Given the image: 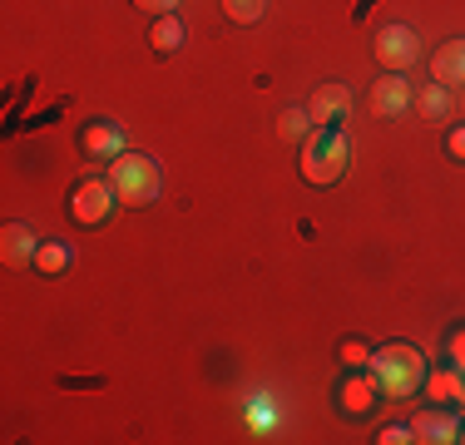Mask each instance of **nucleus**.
Listing matches in <instances>:
<instances>
[{
    "label": "nucleus",
    "instance_id": "nucleus-1",
    "mask_svg": "<svg viewBox=\"0 0 465 445\" xmlns=\"http://www.w3.org/2000/svg\"><path fill=\"white\" fill-rule=\"evenodd\" d=\"M371 376L381 386V396L411 400L420 391V381H426V356L416 347H406V341H386V347L371 351Z\"/></svg>",
    "mask_w": 465,
    "mask_h": 445
},
{
    "label": "nucleus",
    "instance_id": "nucleus-2",
    "mask_svg": "<svg viewBox=\"0 0 465 445\" xmlns=\"http://www.w3.org/2000/svg\"><path fill=\"white\" fill-rule=\"evenodd\" d=\"M347 163H351V139L341 134L337 124L331 129H312L307 134V143H302V178L307 183H337L341 173H347Z\"/></svg>",
    "mask_w": 465,
    "mask_h": 445
},
{
    "label": "nucleus",
    "instance_id": "nucleus-3",
    "mask_svg": "<svg viewBox=\"0 0 465 445\" xmlns=\"http://www.w3.org/2000/svg\"><path fill=\"white\" fill-rule=\"evenodd\" d=\"M109 183H114L119 203L129 208H149L153 198H159V163L149 159V153H119L114 163H109Z\"/></svg>",
    "mask_w": 465,
    "mask_h": 445
},
{
    "label": "nucleus",
    "instance_id": "nucleus-4",
    "mask_svg": "<svg viewBox=\"0 0 465 445\" xmlns=\"http://www.w3.org/2000/svg\"><path fill=\"white\" fill-rule=\"evenodd\" d=\"M119 193L109 178H84V183H74L70 193V222H80V228H99L109 213H114Z\"/></svg>",
    "mask_w": 465,
    "mask_h": 445
},
{
    "label": "nucleus",
    "instance_id": "nucleus-5",
    "mask_svg": "<svg viewBox=\"0 0 465 445\" xmlns=\"http://www.w3.org/2000/svg\"><path fill=\"white\" fill-rule=\"evenodd\" d=\"M371 54H376V64H381V70L401 74L406 64H416V54H420L416 30H411V25H381V30H376Z\"/></svg>",
    "mask_w": 465,
    "mask_h": 445
},
{
    "label": "nucleus",
    "instance_id": "nucleus-6",
    "mask_svg": "<svg viewBox=\"0 0 465 445\" xmlns=\"http://www.w3.org/2000/svg\"><path fill=\"white\" fill-rule=\"evenodd\" d=\"M80 153L84 159H109L114 163L119 153H124V129H119L114 119H90V124L80 129Z\"/></svg>",
    "mask_w": 465,
    "mask_h": 445
},
{
    "label": "nucleus",
    "instance_id": "nucleus-7",
    "mask_svg": "<svg viewBox=\"0 0 465 445\" xmlns=\"http://www.w3.org/2000/svg\"><path fill=\"white\" fill-rule=\"evenodd\" d=\"M351 109V89L347 84H317L312 99H307V114H312L317 129H331L337 119H347Z\"/></svg>",
    "mask_w": 465,
    "mask_h": 445
},
{
    "label": "nucleus",
    "instance_id": "nucleus-8",
    "mask_svg": "<svg viewBox=\"0 0 465 445\" xmlns=\"http://www.w3.org/2000/svg\"><path fill=\"white\" fill-rule=\"evenodd\" d=\"M40 232L30 228V222H5L0 228V258H5V267H30L40 252Z\"/></svg>",
    "mask_w": 465,
    "mask_h": 445
},
{
    "label": "nucleus",
    "instance_id": "nucleus-9",
    "mask_svg": "<svg viewBox=\"0 0 465 445\" xmlns=\"http://www.w3.org/2000/svg\"><path fill=\"white\" fill-rule=\"evenodd\" d=\"M371 109H376V119H396V114H406V109H411V84H406L401 74L386 70L381 80L371 84Z\"/></svg>",
    "mask_w": 465,
    "mask_h": 445
},
{
    "label": "nucleus",
    "instance_id": "nucleus-10",
    "mask_svg": "<svg viewBox=\"0 0 465 445\" xmlns=\"http://www.w3.org/2000/svg\"><path fill=\"white\" fill-rule=\"evenodd\" d=\"M430 80H436V84H446V89L465 84V35L446 40L436 54H430Z\"/></svg>",
    "mask_w": 465,
    "mask_h": 445
},
{
    "label": "nucleus",
    "instance_id": "nucleus-11",
    "mask_svg": "<svg viewBox=\"0 0 465 445\" xmlns=\"http://www.w3.org/2000/svg\"><path fill=\"white\" fill-rule=\"evenodd\" d=\"M411 430H416V440L446 445V440H456V436H460V416H456V410H420Z\"/></svg>",
    "mask_w": 465,
    "mask_h": 445
},
{
    "label": "nucleus",
    "instance_id": "nucleus-12",
    "mask_svg": "<svg viewBox=\"0 0 465 445\" xmlns=\"http://www.w3.org/2000/svg\"><path fill=\"white\" fill-rule=\"evenodd\" d=\"M341 410L347 416H367L376 406V396H381V386H376V376H351V381H341Z\"/></svg>",
    "mask_w": 465,
    "mask_h": 445
},
{
    "label": "nucleus",
    "instance_id": "nucleus-13",
    "mask_svg": "<svg viewBox=\"0 0 465 445\" xmlns=\"http://www.w3.org/2000/svg\"><path fill=\"white\" fill-rule=\"evenodd\" d=\"M183 40H188V30H183L179 15H159V20L149 25V50H153V54H173Z\"/></svg>",
    "mask_w": 465,
    "mask_h": 445
},
{
    "label": "nucleus",
    "instance_id": "nucleus-14",
    "mask_svg": "<svg viewBox=\"0 0 465 445\" xmlns=\"http://www.w3.org/2000/svg\"><path fill=\"white\" fill-rule=\"evenodd\" d=\"M70 262H74V248H70V242H40V252H35V267H40L45 277H60Z\"/></svg>",
    "mask_w": 465,
    "mask_h": 445
},
{
    "label": "nucleus",
    "instance_id": "nucleus-15",
    "mask_svg": "<svg viewBox=\"0 0 465 445\" xmlns=\"http://www.w3.org/2000/svg\"><path fill=\"white\" fill-rule=\"evenodd\" d=\"M411 104H416L426 119H446V114H450V89L430 80V84H426V89H420V94L411 99Z\"/></svg>",
    "mask_w": 465,
    "mask_h": 445
},
{
    "label": "nucleus",
    "instance_id": "nucleus-16",
    "mask_svg": "<svg viewBox=\"0 0 465 445\" xmlns=\"http://www.w3.org/2000/svg\"><path fill=\"white\" fill-rule=\"evenodd\" d=\"M278 129H282V139H292V143H297V139H307V134H312L317 124H312V114H307V104H287Z\"/></svg>",
    "mask_w": 465,
    "mask_h": 445
},
{
    "label": "nucleus",
    "instance_id": "nucleus-17",
    "mask_svg": "<svg viewBox=\"0 0 465 445\" xmlns=\"http://www.w3.org/2000/svg\"><path fill=\"white\" fill-rule=\"evenodd\" d=\"M262 10H268V0H223V15L232 25H258Z\"/></svg>",
    "mask_w": 465,
    "mask_h": 445
},
{
    "label": "nucleus",
    "instance_id": "nucleus-18",
    "mask_svg": "<svg viewBox=\"0 0 465 445\" xmlns=\"http://www.w3.org/2000/svg\"><path fill=\"white\" fill-rule=\"evenodd\" d=\"M337 356H341V366H347V371H361V366H371V347H367L361 337H341Z\"/></svg>",
    "mask_w": 465,
    "mask_h": 445
},
{
    "label": "nucleus",
    "instance_id": "nucleus-19",
    "mask_svg": "<svg viewBox=\"0 0 465 445\" xmlns=\"http://www.w3.org/2000/svg\"><path fill=\"white\" fill-rule=\"evenodd\" d=\"M446 366H450V376H456V381H465V327H456L446 337Z\"/></svg>",
    "mask_w": 465,
    "mask_h": 445
},
{
    "label": "nucleus",
    "instance_id": "nucleus-20",
    "mask_svg": "<svg viewBox=\"0 0 465 445\" xmlns=\"http://www.w3.org/2000/svg\"><path fill=\"white\" fill-rule=\"evenodd\" d=\"M446 159H456V163H465V124H456V129H446Z\"/></svg>",
    "mask_w": 465,
    "mask_h": 445
},
{
    "label": "nucleus",
    "instance_id": "nucleus-21",
    "mask_svg": "<svg viewBox=\"0 0 465 445\" xmlns=\"http://www.w3.org/2000/svg\"><path fill=\"white\" fill-rule=\"evenodd\" d=\"M134 5L143 10V15L159 20V15H173V10H179V0H134Z\"/></svg>",
    "mask_w": 465,
    "mask_h": 445
},
{
    "label": "nucleus",
    "instance_id": "nucleus-22",
    "mask_svg": "<svg viewBox=\"0 0 465 445\" xmlns=\"http://www.w3.org/2000/svg\"><path fill=\"white\" fill-rule=\"evenodd\" d=\"M376 440H381V445H406V440H416V430L411 426H386Z\"/></svg>",
    "mask_w": 465,
    "mask_h": 445
}]
</instances>
